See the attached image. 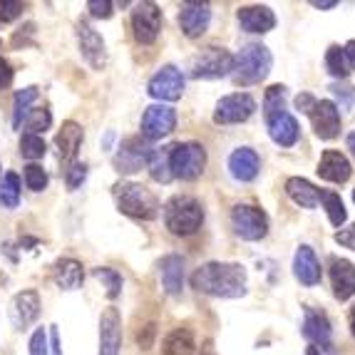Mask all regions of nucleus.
<instances>
[{"label":"nucleus","mask_w":355,"mask_h":355,"mask_svg":"<svg viewBox=\"0 0 355 355\" xmlns=\"http://www.w3.org/2000/svg\"><path fill=\"white\" fill-rule=\"evenodd\" d=\"M77 45H80V55L87 60V65L92 70H102L107 65V50L105 40L95 28L85 20L77 23Z\"/></svg>","instance_id":"f8f14e48"},{"label":"nucleus","mask_w":355,"mask_h":355,"mask_svg":"<svg viewBox=\"0 0 355 355\" xmlns=\"http://www.w3.org/2000/svg\"><path fill=\"white\" fill-rule=\"evenodd\" d=\"M353 202H355V191H353Z\"/></svg>","instance_id":"6e6d98bb"},{"label":"nucleus","mask_w":355,"mask_h":355,"mask_svg":"<svg viewBox=\"0 0 355 355\" xmlns=\"http://www.w3.org/2000/svg\"><path fill=\"white\" fill-rule=\"evenodd\" d=\"M114 202H117V209L132 219H144L152 221L157 214H159V202L157 196L137 182H117L114 184Z\"/></svg>","instance_id":"f03ea898"},{"label":"nucleus","mask_w":355,"mask_h":355,"mask_svg":"<svg viewBox=\"0 0 355 355\" xmlns=\"http://www.w3.org/2000/svg\"><path fill=\"white\" fill-rule=\"evenodd\" d=\"M336 241L340 243V246H345V249L355 251V224L348 226V229H340L336 234Z\"/></svg>","instance_id":"a18cd8bd"},{"label":"nucleus","mask_w":355,"mask_h":355,"mask_svg":"<svg viewBox=\"0 0 355 355\" xmlns=\"http://www.w3.org/2000/svg\"><path fill=\"white\" fill-rule=\"evenodd\" d=\"M83 139H85L83 127L77 125V122H65L62 130L58 132V137H55V147H58L60 162L72 164L77 152H80V147H83Z\"/></svg>","instance_id":"5701e85b"},{"label":"nucleus","mask_w":355,"mask_h":355,"mask_svg":"<svg viewBox=\"0 0 355 355\" xmlns=\"http://www.w3.org/2000/svg\"><path fill=\"white\" fill-rule=\"evenodd\" d=\"M147 166H149V174H152L154 182H162V184L169 182V179H172V172H169V149H164V152L154 149Z\"/></svg>","instance_id":"473e14b6"},{"label":"nucleus","mask_w":355,"mask_h":355,"mask_svg":"<svg viewBox=\"0 0 355 355\" xmlns=\"http://www.w3.org/2000/svg\"><path fill=\"white\" fill-rule=\"evenodd\" d=\"M20 202V177L15 172H8L0 179V204L8 209H15Z\"/></svg>","instance_id":"2f4dec72"},{"label":"nucleus","mask_w":355,"mask_h":355,"mask_svg":"<svg viewBox=\"0 0 355 355\" xmlns=\"http://www.w3.org/2000/svg\"><path fill=\"white\" fill-rule=\"evenodd\" d=\"M231 226L243 241H259L268 234V216L259 207L239 204L231 209Z\"/></svg>","instance_id":"423d86ee"},{"label":"nucleus","mask_w":355,"mask_h":355,"mask_svg":"<svg viewBox=\"0 0 355 355\" xmlns=\"http://www.w3.org/2000/svg\"><path fill=\"white\" fill-rule=\"evenodd\" d=\"M338 6V0H313V8H320V10H331V8H336Z\"/></svg>","instance_id":"8fccbe9b"},{"label":"nucleus","mask_w":355,"mask_h":355,"mask_svg":"<svg viewBox=\"0 0 355 355\" xmlns=\"http://www.w3.org/2000/svg\"><path fill=\"white\" fill-rule=\"evenodd\" d=\"M199 355H216V348H214V343L211 340H204V345H202V353Z\"/></svg>","instance_id":"3c124183"},{"label":"nucleus","mask_w":355,"mask_h":355,"mask_svg":"<svg viewBox=\"0 0 355 355\" xmlns=\"http://www.w3.org/2000/svg\"><path fill=\"white\" fill-rule=\"evenodd\" d=\"M333 95H338L340 100H343V107H350L353 105V85H348V83H336L333 85Z\"/></svg>","instance_id":"c03bdc74"},{"label":"nucleus","mask_w":355,"mask_h":355,"mask_svg":"<svg viewBox=\"0 0 355 355\" xmlns=\"http://www.w3.org/2000/svg\"><path fill=\"white\" fill-rule=\"evenodd\" d=\"M239 25L246 33H268L276 28V15L266 6H243L236 12Z\"/></svg>","instance_id":"a211bd4d"},{"label":"nucleus","mask_w":355,"mask_h":355,"mask_svg":"<svg viewBox=\"0 0 355 355\" xmlns=\"http://www.w3.org/2000/svg\"><path fill=\"white\" fill-rule=\"evenodd\" d=\"M343 50H345V58H348V65L355 70V40H350Z\"/></svg>","instance_id":"09e8293b"},{"label":"nucleus","mask_w":355,"mask_h":355,"mask_svg":"<svg viewBox=\"0 0 355 355\" xmlns=\"http://www.w3.org/2000/svg\"><path fill=\"white\" fill-rule=\"evenodd\" d=\"M23 125H25V130H28V135H40V132L50 130L53 117H50V112L45 107H37V110H30Z\"/></svg>","instance_id":"c9c22d12"},{"label":"nucleus","mask_w":355,"mask_h":355,"mask_svg":"<svg viewBox=\"0 0 355 355\" xmlns=\"http://www.w3.org/2000/svg\"><path fill=\"white\" fill-rule=\"evenodd\" d=\"M293 273L303 286H315L320 281V261L311 246H301L293 256Z\"/></svg>","instance_id":"393cba45"},{"label":"nucleus","mask_w":355,"mask_h":355,"mask_svg":"<svg viewBox=\"0 0 355 355\" xmlns=\"http://www.w3.org/2000/svg\"><path fill=\"white\" fill-rule=\"evenodd\" d=\"M313 105H315V100L311 95H298L296 97V107L301 110V112H306V114H311V110H313Z\"/></svg>","instance_id":"de8ad7c7"},{"label":"nucleus","mask_w":355,"mask_h":355,"mask_svg":"<svg viewBox=\"0 0 355 355\" xmlns=\"http://www.w3.org/2000/svg\"><path fill=\"white\" fill-rule=\"evenodd\" d=\"M53 276H55V284L62 291H75L83 286L85 268H83V263L75 259H60L53 268Z\"/></svg>","instance_id":"bb28decb"},{"label":"nucleus","mask_w":355,"mask_h":355,"mask_svg":"<svg viewBox=\"0 0 355 355\" xmlns=\"http://www.w3.org/2000/svg\"><path fill=\"white\" fill-rule=\"evenodd\" d=\"M286 194L303 209H315V204L320 202V191L303 177H291L286 182Z\"/></svg>","instance_id":"cd10ccee"},{"label":"nucleus","mask_w":355,"mask_h":355,"mask_svg":"<svg viewBox=\"0 0 355 355\" xmlns=\"http://www.w3.org/2000/svg\"><path fill=\"white\" fill-rule=\"evenodd\" d=\"M311 122L320 139H336L340 135V110L331 100H315L311 110Z\"/></svg>","instance_id":"4468645a"},{"label":"nucleus","mask_w":355,"mask_h":355,"mask_svg":"<svg viewBox=\"0 0 355 355\" xmlns=\"http://www.w3.org/2000/svg\"><path fill=\"white\" fill-rule=\"evenodd\" d=\"M191 286L216 298H241L246 293V268L241 263L211 261L191 273Z\"/></svg>","instance_id":"f257e3e1"},{"label":"nucleus","mask_w":355,"mask_h":355,"mask_svg":"<svg viewBox=\"0 0 355 355\" xmlns=\"http://www.w3.org/2000/svg\"><path fill=\"white\" fill-rule=\"evenodd\" d=\"M45 152H48L45 139L40 135H28L25 132L23 139H20V154L25 159H40V157H45Z\"/></svg>","instance_id":"e433bc0d"},{"label":"nucleus","mask_w":355,"mask_h":355,"mask_svg":"<svg viewBox=\"0 0 355 355\" xmlns=\"http://www.w3.org/2000/svg\"><path fill=\"white\" fill-rule=\"evenodd\" d=\"M154 149L149 147L147 139L142 137H127L119 152L114 154V169L119 174H135L139 172L144 164H149V157H152Z\"/></svg>","instance_id":"1a4fd4ad"},{"label":"nucleus","mask_w":355,"mask_h":355,"mask_svg":"<svg viewBox=\"0 0 355 355\" xmlns=\"http://www.w3.org/2000/svg\"><path fill=\"white\" fill-rule=\"evenodd\" d=\"M254 112H256L254 97L249 92H234V95H226L216 102L214 122L216 125H239V122H246Z\"/></svg>","instance_id":"6e6552de"},{"label":"nucleus","mask_w":355,"mask_h":355,"mask_svg":"<svg viewBox=\"0 0 355 355\" xmlns=\"http://www.w3.org/2000/svg\"><path fill=\"white\" fill-rule=\"evenodd\" d=\"M23 177H25V184H28V189H33V191H42L48 187V174H45V169H42L40 164H28Z\"/></svg>","instance_id":"58836bf2"},{"label":"nucleus","mask_w":355,"mask_h":355,"mask_svg":"<svg viewBox=\"0 0 355 355\" xmlns=\"http://www.w3.org/2000/svg\"><path fill=\"white\" fill-rule=\"evenodd\" d=\"M85 177H87V164H83V162H72L65 169V182L70 189H77L85 182Z\"/></svg>","instance_id":"ea45409f"},{"label":"nucleus","mask_w":355,"mask_h":355,"mask_svg":"<svg viewBox=\"0 0 355 355\" xmlns=\"http://www.w3.org/2000/svg\"><path fill=\"white\" fill-rule=\"evenodd\" d=\"M10 80H12V67H10V62L0 58V89L6 87V85H10Z\"/></svg>","instance_id":"49530a36"},{"label":"nucleus","mask_w":355,"mask_h":355,"mask_svg":"<svg viewBox=\"0 0 355 355\" xmlns=\"http://www.w3.org/2000/svg\"><path fill=\"white\" fill-rule=\"evenodd\" d=\"M147 92L154 97V100L177 102L184 92V75L174 65H164L152 80H149Z\"/></svg>","instance_id":"ddd939ff"},{"label":"nucleus","mask_w":355,"mask_h":355,"mask_svg":"<svg viewBox=\"0 0 355 355\" xmlns=\"http://www.w3.org/2000/svg\"><path fill=\"white\" fill-rule=\"evenodd\" d=\"M268 125V135L276 144L281 147H293L298 142V135H301V127H298L296 117L291 112H284L279 117H273L266 122Z\"/></svg>","instance_id":"b1692460"},{"label":"nucleus","mask_w":355,"mask_h":355,"mask_svg":"<svg viewBox=\"0 0 355 355\" xmlns=\"http://www.w3.org/2000/svg\"><path fill=\"white\" fill-rule=\"evenodd\" d=\"M122 350V318L117 308H107L100 318V355H119Z\"/></svg>","instance_id":"dca6fc26"},{"label":"nucleus","mask_w":355,"mask_h":355,"mask_svg":"<svg viewBox=\"0 0 355 355\" xmlns=\"http://www.w3.org/2000/svg\"><path fill=\"white\" fill-rule=\"evenodd\" d=\"M303 336L320 348H331V320H328V315L318 308H306Z\"/></svg>","instance_id":"412c9836"},{"label":"nucleus","mask_w":355,"mask_h":355,"mask_svg":"<svg viewBox=\"0 0 355 355\" xmlns=\"http://www.w3.org/2000/svg\"><path fill=\"white\" fill-rule=\"evenodd\" d=\"M211 23V6L209 3H184L179 10V25L187 37H202Z\"/></svg>","instance_id":"2eb2a0df"},{"label":"nucleus","mask_w":355,"mask_h":355,"mask_svg":"<svg viewBox=\"0 0 355 355\" xmlns=\"http://www.w3.org/2000/svg\"><path fill=\"white\" fill-rule=\"evenodd\" d=\"M194 336L187 328H177L169 336L164 338V345H162V355H194Z\"/></svg>","instance_id":"c85d7f7f"},{"label":"nucleus","mask_w":355,"mask_h":355,"mask_svg":"<svg viewBox=\"0 0 355 355\" xmlns=\"http://www.w3.org/2000/svg\"><path fill=\"white\" fill-rule=\"evenodd\" d=\"M95 276L97 279L105 284V288H107V296L112 298H117L119 293H122V276H119L114 268H107V266H102V268H95Z\"/></svg>","instance_id":"4c0bfd02"},{"label":"nucleus","mask_w":355,"mask_h":355,"mask_svg":"<svg viewBox=\"0 0 355 355\" xmlns=\"http://www.w3.org/2000/svg\"><path fill=\"white\" fill-rule=\"evenodd\" d=\"M23 10L25 6L18 0H0V23H10V20L20 18Z\"/></svg>","instance_id":"a19ab883"},{"label":"nucleus","mask_w":355,"mask_h":355,"mask_svg":"<svg viewBox=\"0 0 355 355\" xmlns=\"http://www.w3.org/2000/svg\"><path fill=\"white\" fill-rule=\"evenodd\" d=\"M326 67L333 77H348L350 72V65H348V58H345V50L338 48V45H331L326 53Z\"/></svg>","instance_id":"f704fd0d"},{"label":"nucleus","mask_w":355,"mask_h":355,"mask_svg":"<svg viewBox=\"0 0 355 355\" xmlns=\"http://www.w3.org/2000/svg\"><path fill=\"white\" fill-rule=\"evenodd\" d=\"M177 127V112L169 105H152L142 114V137L147 142H157L169 137Z\"/></svg>","instance_id":"9b49d317"},{"label":"nucleus","mask_w":355,"mask_h":355,"mask_svg":"<svg viewBox=\"0 0 355 355\" xmlns=\"http://www.w3.org/2000/svg\"><path fill=\"white\" fill-rule=\"evenodd\" d=\"M231 70H234V55L224 48H207L191 62V75L196 80H216L231 75Z\"/></svg>","instance_id":"0eeeda50"},{"label":"nucleus","mask_w":355,"mask_h":355,"mask_svg":"<svg viewBox=\"0 0 355 355\" xmlns=\"http://www.w3.org/2000/svg\"><path fill=\"white\" fill-rule=\"evenodd\" d=\"M320 199H323V204H326V211H328V219H331V224L340 229V226L345 224V219H348L343 199H340L336 191H326V194H320Z\"/></svg>","instance_id":"72a5a7b5"},{"label":"nucleus","mask_w":355,"mask_h":355,"mask_svg":"<svg viewBox=\"0 0 355 355\" xmlns=\"http://www.w3.org/2000/svg\"><path fill=\"white\" fill-rule=\"evenodd\" d=\"M306 355H320V350L315 348V345H311V348H308V353Z\"/></svg>","instance_id":"5fc2aeb1"},{"label":"nucleus","mask_w":355,"mask_h":355,"mask_svg":"<svg viewBox=\"0 0 355 355\" xmlns=\"http://www.w3.org/2000/svg\"><path fill=\"white\" fill-rule=\"evenodd\" d=\"M204 209L194 196H172L164 204V224L174 236H191L202 229Z\"/></svg>","instance_id":"7ed1b4c3"},{"label":"nucleus","mask_w":355,"mask_h":355,"mask_svg":"<svg viewBox=\"0 0 355 355\" xmlns=\"http://www.w3.org/2000/svg\"><path fill=\"white\" fill-rule=\"evenodd\" d=\"M35 100H37V87H23L15 92V97H12V127L15 130L23 127L25 117L30 112V105Z\"/></svg>","instance_id":"c756f323"},{"label":"nucleus","mask_w":355,"mask_h":355,"mask_svg":"<svg viewBox=\"0 0 355 355\" xmlns=\"http://www.w3.org/2000/svg\"><path fill=\"white\" fill-rule=\"evenodd\" d=\"M159 273H162V286L169 296H179L184 286V259L177 254H169L162 259L159 263Z\"/></svg>","instance_id":"a878e982"},{"label":"nucleus","mask_w":355,"mask_h":355,"mask_svg":"<svg viewBox=\"0 0 355 355\" xmlns=\"http://www.w3.org/2000/svg\"><path fill=\"white\" fill-rule=\"evenodd\" d=\"M350 331H353V336H355V306L350 308Z\"/></svg>","instance_id":"603ef678"},{"label":"nucleus","mask_w":355,"mask_h":355,"mask_svg":"<svg viewBox=\"0 0 355 355\" xmlns=\"http://www.w3.org/2000/svg\"><path fill=\"white\" fill-rule=\"evenodd\" d=\"M30 355H48V333H45V328H37L30 338Z\"/></svg>","instance_id":"79ce46f5"},{"label":"nucleus","mask_w":355,"mask_h":355,"mask_svg":"<svg viewBox=\"0 0 355 355\" xmlns=\"http://www.w3.org/2000/svg\"><path fill=\"white\" fill-rule=\"evenodd\" d=\"M331 281L338 301H348L355 296V266L348 259L331 261Z\"/></svg>","instance_id":"aec40b11"},{"label":"nucleus","mask_w":355,"mask_h":355,"mask_svg":"<svg viewBox=\"0 0 355 355\" xmlns=\"http://www.w3.org/2000/svg\"><path fill=\"white\" fill-rule=\"evenodd\" d=\"M273 65V58L268 53L266 45H261V42H251L246 48H241V53L234 58V83L236 85H256L261 80H266V75L271 72Z\"/></svg>","instance_id":"20e7f679"},{"label":"nucleus","mask_w":355,"mask_h":355,"mask_svg":"<svg viewBox=\"0 0 355 355\" xmlns=\"http://www.w3.org/2000/svg\"><path fill=\"white\" fill-rule=\"evenodd\" d=\"M350 162L345 154L336 152V149H328V152H323V157H320L318 162V177L326 179V182H333V184H343L350 179Z\"/></svg>","instance_id":"4be33fe9"},{"label":"nucleus","mask_w":355,"mask_h":355,"mask_svg":"<svg viewBox=\"0 0 355 355\" xmlns=\"http://www.w3.org/2000/svg\"><path fill=\"white\" fill-rule=\"evenodd\" d=\"M286 112V87L284 85H271L266 89V97H263V117L273 119L279 117V114Z\"/></svg>","instance_id":"7c9ffc66"},{"label":"nucleus","mask_w":355,"mask_h":355,"mask_svg":"<svg viewBox=\"0 0 355 355\" xmlns=\"http://www.w3.org/2000/svg\"><path fill=\"white\" fill-rule=\"evenodd\" d=\"M132 30L137 42L152 45L162 33V10L157 3H137L132 10Z\"/></svg>","instance_id":"9d476101"},{"label":"nucleus","mask_w":355,"mask_h":355,"mask_svg":"<svg viewBox=\"0 0 355 355\" xmlns=\"http://www.w3.org/2000/svg\"><path fill=\"white\" fill-rule=\"evenodd\" d=\"M259 169H261L259 154L249 147H239L229 157V172L236 182H254L259 177Z\"/></svg>","instance_id":"6ab92c4d"},{"label":"nucleus","mask_w":355,"mask_h":355,"mask_svg":"<svg viewBox=\"0 0 355 355\" xmlns=\"http://www.w3.org/2000/svg\"><path fill=\"white\" fill-rule=\"evenodd\" d=\"M207 166V149L196 142H182L169 147V172L172 177L191 182Z\"/></svg>","instance_id":"39448f33"},{"label":"nucleus","mask_w":355,"mask_h":355,"mask_svg":"<svg viewBox=\"0 0 355 355\" xmlns=\"http://www.w3.org/2000/svg\"><path fill=\"white\" fill-rule=\"evenodd\" d=\"M87 8L95 18H110L112 15V3L110 0H89Z\"/></svg>","instance_id":"37998d69"},{"label":"nucleus","mask_w":355,"mask_h":355,"mask_svg":"<svg viewBox=\"0 0 355 355\" xmlns=\"http://www.w3.org/2000/svg\"><path fill=\"white\" fill-rule=\"evenodd\" d=\"M348 147L353 149V154H355V132L353 135H348Z\"/></svg>","instance_id":"864d4df0"},{"label":"nucleus","mask_w":355,"mask_h":355,"mask_svg":"<svg viewBox=\"0 0 355 355\" xmlns=\"http://www.w3.org/2000/svg\"><path fill=\"white\" fill-rule=\"evenodd\" d=\"M40 315V296L37 291H20L10 303V320L15 328H28Z\"/></svg>","instance_id":"f3484780"}]
</instances>
